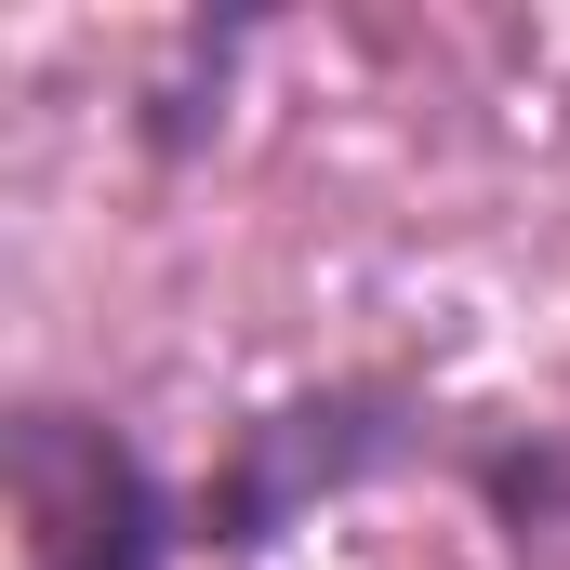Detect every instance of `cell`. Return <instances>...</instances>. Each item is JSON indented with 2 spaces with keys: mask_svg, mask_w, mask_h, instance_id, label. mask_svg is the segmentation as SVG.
I'll return each instance as SVG.
<instances>
[{
  "mask_svg": "<svg viewBox=\"0 0 570 570\" xmlns=\"http://www.w3.org/2000/svg\"><path fill=\"white\" fill-rule=\"evenodd\" d=\"M159 544H173V518H159L146 464L120 438H80V518L53 531V570H159Z\"/></svg>",
  "mask_w": 570,
  "mask_h": 570,
  "instance_id": "cell-1",
  "label": "cell"
}]
</instances>
